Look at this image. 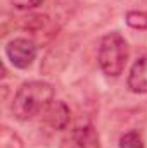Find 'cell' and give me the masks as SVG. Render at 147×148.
Masks as SVG:
<instances>
[{
  "label": "cell",
  "instance_id": "6da1fadb",
  "mask_svg": "<svg viewBox=\"0 0 147 148\" xmlns=\"http://www.w3.org/2000/svg\"><path fill=\"white\" fill-rule=\"evenodd\" d=\"M54 102V88L45 81H28L14 95L10 110L19 121H31Z\"/></svg>",
  "mask_w": 147,
  "mask_h": 148
},
{
  "label": "cell",
  "instance_id": "7a4b0ae2",
  "mask_svg": "<svg viewBox=\"0 0 147 148\" xmlns=\"http://www.w3.org/2000/svg\"><path fill=\"white\" fill-rule=\"evenodd\" d=\"M128 60V43L119 33H109L99 45V66L104 74L118 77Z\"/></svg>",
  "mask_w": 147,
  "mask_h": 148
},
{
  "label": "cell",
  "instance_id": "3957f363",
  "mask_svg": "<svg viewBox=\"0 0 147 148\" xmlns=\"http://www.w3.org/2000/svg\"><path fill=\"white\" fill-rule=\"evenodd\" d=\"M5 55L17 69H26L37 59V45L26 38H14L5 47Z\"/></svg>",
  "mask_w": 147,
  "mask_h": 148
},
{
  "label": "cell",
  "instance_id": "277c9868",
  "mask_svg": "<svg viewBox=\"0 0 147 148\" xmlns=\"http://www.w3.org/2000/svg\"><path fill=\"white\" fill-rule=\"evenodd\" d=\"M59 148H101V138L92 124H81L61 140Z\"/></svg>",
  "mask_w": 147,
  "mask_h": 148
},
{
  "label": "cell",
  "instance_id": "5b68a950",
  "mask_svg": "<svg viewBox=\"0 0 147 148\" xmlns=\"http://www.w3.org/2000/svg\"><path fill=\"white\" fill-rule=\"evenodd\" d=\"M43 114H45V122L55 131L66 129L69 124V119H71L69 109L64 102H52Z\"/></svg>",
  "mask_w": 147,
  "mask_h": 148
},
{
  "label": "cell",
  "instance_id": "8992f818",
  "mask_svg": "<svg viewBox=\"0 0 147 148\" xmlns=\"http://www.w3.org/2000/svg\"><path fill=\"white\" fill-rule=\"evenodd\" d=\"M128 88L133 93H147V53L140 55L128 74Z\"/></svg>",
  "mask_w": 147,
  "mask_h": 148
},
{
  "label": "cell",
  "instance_id": "52a82bcc",
  "mask_svg": "<svg viewBox=\"0 0 147 148\" xmlns=\"http://www.w3.org/2000/svg\"><path fill=\"white\" fill-rule=\"evenodd\" d=\"M0 148H23V140L7 126L0 127Z\"/></svg>",
  "mask_w": 147,
  "mask_h": 148
},
{
  "label": "cell",
  "instance_id": "ba28073f",
  "mask_svg": "<svg viewBox=\"0 0 147 148\" xmlns=\"http://www.w3.org/2000/svg\"><path fill=\"white\" fill-rule=\"evenodd\" d=\"M125 21L133 29H147V10H130Z\"/></svg>",
  "mask_w": 147,
  "mask_h": 148
},
{
  "label": "cell",
  "instance_id": "9c48e42d",
  "mask_svg": "<svg viewBox=\"0 0 147 148\" xmlns=\"http://www.w3.org/2000/svg\"><path fill=\"white\" fill-rule=\"evenodd\" d=\"M119 148H144V140L139 131H128L119 138Z\"/></svg>",
  "mask_w": 147,
  "mask_h": 148
},
{
  "label": "cell",
  "instance_id": "30bf717a",
  "mask_svg": "<svg viewBox=\"0 0 147 148\" xmlns=\"http://www.w3.org/2000/svg\"><path fill=\"white\" fill-rule=\"evenodd\" d=\"M43 0H10V3L19 9V10H31V9H37L38 5H42Z\"/></svg>",
  "mask_w": 147,
  "mask_h": 148
}]
</instances>
